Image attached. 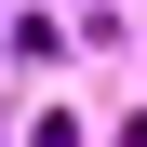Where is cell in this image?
Here are the masks:
<instances>
[{"label":"cell","instance_id":"1","mask_svg":"<svg viewBox=\"0 0 147 147\" xmlns=\"http://www.w3.org/2000/svg\"><path fill=\"white\" fill-rule=\"evenodd\" d=\"M27 147H80V120H27Z\"/></svg>","mask_w":147,"mask_h":147}]
</instances>
